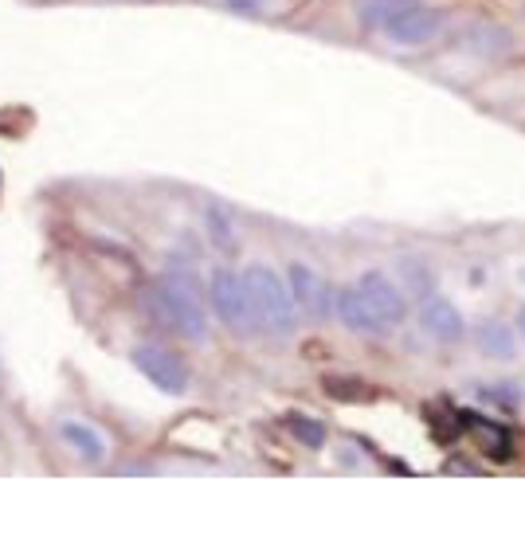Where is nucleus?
Listing matches in <instances>:
<instances>
[{
  "mask_svg": "<svg viewBox=\"0 0 525 556\" xmlns=\"http://www.w3.org/2000/svg\"><path fill=\"white\" fill-rule=\"evenodd\" d=\"M145 310L153 314V322L169 325L185 341H208V294L189 267H165L157 286L145 290Z\"/></svg>",
  "mask_w": 525,
  "mask_h": 556,
  "instance_id": "1",
  "label": "nucleus"
},
{
  "mask_svg": "<svg viewBox=\"0 0 525 556\" xmlns=\"http://www.w3.org/2000/svg\"><path fill=\"white\" fill-rule=\"evenodd\" d=\"M243 278H247V294H251V306H255V322L267 325L271 333H290L294 318H298V306H294V294H290L287 282L263 263L247 267Z\"/></svg>",
  "mask_w": 525,
  "mask_h": 556,
  "instance_id": "2",
  "label": "nucleus"
},
{
  "mask_svg": "<svg viewBox=\"0 0 525 556\" xmlns=\"http://www.w3.org/2000/svg\"><path fill=\"white\" fill-rule=\"evenodd\" d=\"M208 302L216 310V318L228 325L232 333L247 337L255 329V306H251V294H247V278L220 267L212 282H208Z\"/></svg>",
  "mask_w": 525,
  "mask_h": 556,
  "instance_id": "3",
  "label": "nucleus"
},
{
  "mask_svg": "<svg viewBox=\"0 0 525 556\" xmlns=\"http://www.w3.org/2000/svg\"><path fill=\"white\" fill-rule=\"evenodd\" d=\"M130 361H134V369L142 372L153 388H161V392H169V396H181V392L189 388V369H185V361H181L173 349H165V345H138Z\"/></svg>",
  "mask_w": 525,
  "mask_h": 556,
  "instance_id": "4",
  "label": "nucleus"
},
{
  "mask_svg": "<svg viewBox=\"0 0 525 556\" xmlns=\"http://www.w3.org/2000/svg\"><path fill=\"white\" fill-rule=\"evenodd\" d=\"M443 12L439 8H424L420 0L416 4H404L388 24H384V32L396 40V44H428L435 40L439 32H443Z\"/></svg>",
  "mask_w": 525,
  "mask_h": 556,
  "instance_id": "5",
  "label": "nucleus"
},
{
  "mask_svg": "<svg viewBox=\"0 0 525 556\" xmlns=\"http://www.w3.org/2000/svg\"><path fill=\"white\" fill-rule=\"evenodd\" d=\"M357 286H361V294L369 298V306L381 314L384 325H400V322H404V314H408V302H404V294H400V286H396L392 278H384L381 271H365Z\"/></svg>",
  "mask_w": 525,
  "mask_h": 556,
  "instance_id": "6",
  "label": "nucleus"
},
{
  "mask_svg": "<svg viewBox=\"0 0 525 556\" xmlns=\"http://www.w3.org/2000/svg\"><path fill=\"white\" fill-rule=\"evenodd\" d=\"M287 286L290 294H294V306L302 310V314H310V318H322L326 314V282L322 275L314 271V267H306V263H290L287 271Z\"/></svg>",
  "mask_w": 525,
  "mask_h": 556,
  "instance_id": "7",
  "label": "nucleus"
},
{
  "mask_svg": "<svg viewBox=\"0 0 525 556\" xmlns=\"http://www.w3.org/2000/svg\"><path fill=\"white\" fill-rule=\"evenodd\" d=\"M420 325L428 329L435 341H443V345H455V341H463V333H467L463 314H459L447 298H435V294H428L424 306H420Z\"/></svg>",
  "mask_w": 525,
  "mask_h": 556,
  "instance_id": "8",
  "label": "nucleus"
},
{
  "mask_svg": "<svg viewBox=\"0 0 525 556\" xmlns=\"http://www.w3.org/2000/svg\"><path fill=\"white\" fill-rule=\"evenodd\" d=\"M337 318L349 329H357V333H381V329H388L381 322V314L369 306V298L361 294V286H345L337 294Z\"/></svg>",
  "mask_w": 525,
  "mask_h": 556,
  "instance_id": "9",
  "label": "nucleus"
},
{
  "mask_svg": "<svg viewBox=\"0 0 525 556\" xmlns=\"http://www.w3.org/2000/svg\"><path fill=\"white\" fill-rule=\"evenodd\" d=\"M459 47H467L475 55H486V59H498V55L510 51V36L502 28H494V24H467L459 32Z\"/></svg>",
  "mask_w": 525,
  "mask_h": 556,
  "instance_id": "10",
  "label": "nucleus"
},
{
  "mask_svg": "<svg viewBox=\"0 0 525 556\" xmlns=\"http://www.w3.org/2000/svg\"><path fill=\"white\" fill-rule=\"evenodd\" d=\"M463 419L471 423V431L478 435L482 451H486L494 463H510V459H514V439H510L506 427H498V423H490V419H475V416H463Z\"/></svg>",
  "mask_w": 525,
  "mask_h": 556,
  "instance_id": "11",
  "label": "nucleus"
},
{
  "mask_svg": "<svg viewBox=\"0 0 525 556\" xmlns=\"http://www.w3.org/2000/svg\"><path fill=\"white\" fill-rule=\"evenodd\" d=\"M59 435L87 459V463H98L102 455H106V439L98 435L95 427H87V423H79V419H63L59 423Z\"/></svg>",
  "mask_w": 525,
  "mask_h": 556,
  "instance_id": "12",
  "label": "nucleus"
},
{
  "mask_svg": "<svg viewBox=\"0 0 525 556\" xmlns=\"http://www.w3.org/2000/svg\"><path fill=\"white\" fill-rule=\"evenodd\" d=\"M478 349L494 361H510L514 357V329L506 322H482L478 325Z\"/></svg>",
  "mask_w": 525,
  "mask_h": 556,
  "instance_id": "13",
  "label": "nucleus"
},
{
  "mask_svg": "<svg viewBox=\"0 0 525 556\" xmlns=\"http://www.w3.org/2000/svg\"><path fill=\"white\" fill-rule=\"evenodd\" d=\"M287 427L294 439H302L306 447H314V451H322L326 447V423L314 416H302V412H290L287 416Z\"/></svg>",
  "mask_w": 525,
  "mask_h": 556,
  "instance_id": "14",
  "label": "nucleus"
},
{
  "mask_svg": "<svg viewBox=\"0 0 525 556\" xmlns=\"http://www.w3.org/2000/svg\"><path fill=\"white\" fill-rule=\"evenodd\" d=\"M404 4H408V0H357V16H361V24H369V28H384Z\"/></svg>",
  "mask_w": 525,
  "mask_h": 556,
  "instance_id": "15",
  "label": "nucleus"
},
{
  "mask_svg": "<svg viewBox=\"0 0 525 556\" xmlns=\"http://www.w3.org/2000/svg\"><path fill=\"white\" fill-rule=\"evenodd\" d=\"M204 220H208V235H212V247H220V251H232L236 247V235H232V220L224 216V208H208L204 212Z\"/></svg>",
  "mask_w": 525,
  "mask_h": 556,
  "instance_id": "16",
  "label": "nucleus"
},
{
  "mask_svg": "<svg viewBox=\"0 0 525 556\" xmlns=\"http://www.w3.org/2000/svg\"><path fill=\"white\" fill-rule=\"evenodd\" d=\"M322 388H326L334 400H345V404H349V400H369V396H373V388H369V384L349 380V376H326V380H322Z\"/></svg>",
  "mask_w": 525,
  "mask_h": 556,
  "instance_id": "17",
  "label": "nucleus"
},
{
  "mask_svg": "<svg viewBox=\"0 0 525 556\" xmlns=\"http://www.w3.org/2000/svg\"><path fill=\"white\" fill-rule=\"evenodd\" d=\"M486 396H490V400H498L502 408H518V404H522L518 388H506V384H502V388H486Z\"/></svg>",
  "mask_w": 525,
  "mask_h": 556,
  "instance_id": "18",
  "label": "nucleus"
},
{
  "mask_svg": "<svg viewBox=\"0 0 525 556\" xmlns=\"http://www.w3.org/2000/svg\"><path fill=\"white\" fill-rule=\"evenodd\" d=\"M228 8L239 12V16H255V12L263 8V0H228Z\"/></svg>",
  "mask_w": 525,
  "mask_h": 556,
  "instance_id": "19",
  "label": "nucleus"
},
{
  "mask_svg": "<svg viewBox=\"0 0 525 556\" xmlns=\"http://www.w3.org/2000/svg\"><path fill=\"white\" fill-rule=\"evenodd\" d=\"M518 333L525 337V310H522V318H518Z\"/></svg>",
  "mask_w": 525,
  "mask_h": 556,
  "instance_id": "20",
  "label": "nucleus"
}]
</instances>
